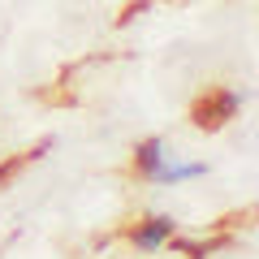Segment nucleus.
Segmentation results:
<instances>
[{"instance_id":"obj_1","label":"nucleus","mask_w":259,"mask_h":259,"mask_svg":"<svg viewBox=\"0 0 259 259\" xmlns=\"http://www.w3.org/2000/svg\"><path fill=\"white\" fill-rule=\"evenodd\" d=\"M173 216H143L134 229H130V242H134V250H143V255H156L160 246H168V238H173Z\"/></svg>"},{"instance_id":"obj_2","label":"nucleus","mask_w":259,"mask_h":259,"mask_svg":"<svg viewBox=\"0 0 259 259\" xmlns=\"http://www.w3.org/2000/svg\"><path fill=\"white\" fill-rule=\"evenodd\" d=\"M238 108H242V95L238 91H212V100H207L203 108H194V117H199L203 130H216L221 121H229Z\"/></svg>"},{"instance_id":"obj_3","label":"nucleus","mask_w":259,"mask_h":259,"mask_svg":"<svg viewBox=\"0 0 259 259\" xmlns=\"http://www.w3.org/2000/svg\"><path fill=\"white\" fill-rule=\"evenodd\" d=\"M164 164V139H143L139 143V151H134V168H139V177H147L151 182V173H156V168Z\"/></svg>"},{"instance_id":"obj_4","label":"nucleus","mask_w":259,"mask_h":259,"mask_svg":"<svg viewBox=\"0 0 259 259\" xmlns=\"http://www.w3.org/2000/svg\"><path fill=\"white\" fill-rule=\"evenodd\" d=\"M207 173V164H190V160H186V164H160L156 173H151V182L156 186H177V182H190V177H203Z\"/></svg>"}]
</instances>
